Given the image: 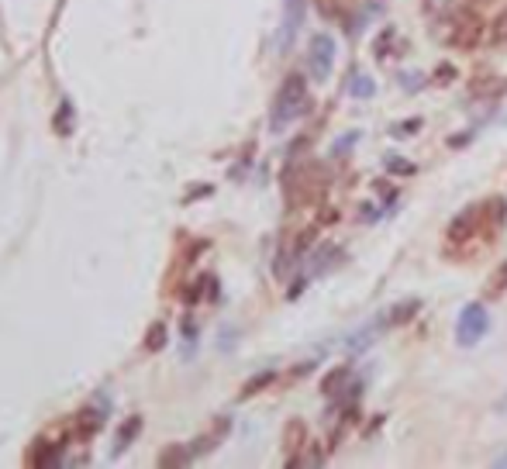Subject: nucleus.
<instances>
[{
  "instance_id": "32",
  "label": "nucleus",
  "mask_w": 507,
  "mask_h": 469,
  "mask_svg": "<svg viewBox=\"0 0 507 469\" xmlns=\"http://www.w3.org/2000/svg\"><path fill=\"white\" fill-rule=\"evenodd\" d=\"M469 138H473V135H452V138H449V145H452V149H462Z\"/></svg>"
},
{
  "instance_id": "2",
  "label": "nucleus",
  "mask_w": 507,
  "mask_h": 469,
  "mask_svg": "<svg viewBox=\"0 0 507 469\" xmlns=\"http://www.w3.org/2000/svg\"><path fill=\"white\" fill-rule=\"evenodd\" d=\"M486 332H490V314H486L480 300H469L459 311V321H455V341L462 349H473V345H480L486 339Z\"/></svg>"
},
{
  "instance_id": "20",
  "label": "nucleus",
  "mask_w": 507,
  "mask_h": 469,
  "mask_svg": "<svg viewBox=\"0 0 507 469\" xmlns=\"http://www.w3.org/2000/svg\"><path fill=\"white\" fill-rule=\"evenodd\" d=\"M55 128H59V135H69V131H73V104H69V101H62V104H59Z\"/></svg>"
},
{
  "instance_id": "17",
  "label": "nucleus",
  "mask_w": 507,
  "mask_h": 469,
  "mask_svg": "<svg viewBox=\"0 0 507 469\" xmlns=\"http://www.w3.org/2000/svg\"><path fill=\"white\" fill-rule=\"evenodd\" d=\"M273 380H276V373H273V369H266V373H259V376H252V380H249V383H245V387H241V400H249V397H256V393L259 390H266L269 383H273Z\"/></svg>"
},
{
  "instance_id": "26",
  "label": "nucleus",
  "mask_w": 507,
  "mask_h": 469,
  "mask_svg": "<svg viewBox=\"0 0 507 469\" xmlns=\"http://www.w3.org/2000/svg\"><path fill=\"white\" fill-rule=\"evenodd\" d=\"M490 42H494V45H507V14H501V18L494 21V28H490Z\"/></svg>"
},
{
  "instance_id": "23",
  "label": "nucleus",
  "mask_w": 507,
  "mask_h": 469,
  "mask_svg": "<svg viewBox=\"0 0 507 469\" xmlns=\"http://www.w3.org/2000/svg\"><path fill=\"white\" fill-rule=\"evenodd\" d=\"M421 125H425L421 118H407L401 128H390V138H411V135H418V131H421Z\"/></svg>"
},
{
  "instance_id": "8",
  "label": "nucleus",
  "mask_w": 507,
  "mask_h": 469,
  "mask_svg": "<svg viewBox=\"0 0 507 469\" xmlns=\"http://www.w3.org/2000/svg\"><path fill=\"white\" fill-rule=\"evenodd\" d=\"M387 324H390V321H387V314H380V317H373L370 324H363L359 332H352V335L346 339V352L348 356H363L366 349H373V341L380 339V332H383Z\"/></svg>"
},
{
  "instance_id": "4",
  "label": "nucleus",
  "mask_w": 507,
  "mask_h": 469,
  "mask_svg": "<svg viewBox=\"0 0 507 469\" xmlns=\"http://www.w3.org/2000/svg\"><path fill=\"white\" fill-rule=\"evenodd\" d=\"M307 66H311V79L324 83L331 77V66H335V38L331 35H314L311 45H307Z\"/></svg>"
},
{
  "instance_id": "28",
  "label": "nucleus",
  "mask_w": 507,
  "mask_h": 469,
  "mask_svg": "<svg viewBox=\"0 0 507 469\" xmlns=\"http://www.w3.org/2000/svg\"><path fill=\"white\" fill-rule=\"evenodd\" d=\"M397 83H401L407 94H414V90L421 86V73H407V69H401V73H397Z\"/></svg>"
},
{
  "instance_id": "36",
  "label": "nucleus",
  "mask_w": 507,
  "mask_h": 469,
  "mask_svg": "<svg viewBox=\"0 0 507 469\" xmlns=\"http://www.w3.org/2000/svg\"><path fill=\"white\" fill-rule=\"evenodd\" d=\"M494 466H507V452H504V456H497V459H494Z\"/></svg>"
},
{
  "instance_id": "22",
  "label": "nucleus",
  "mask_w": 507,
  "mask_h": 469,
  "mask_svg": "<svg viewBox=\"0 0 507 469\" xmlns=\"http://www.w3.org/2000/svg\"><path fill=\"white\" fill-rule=\"evenodd\" d=\"M338 256V249L335 245H321L318 249V256H314V273H324L328 266H331V259Z\"/></svg>"
},
{
  "instance_id": "31",
  "label": "nucleus",
  "mask_w": 507,
  "mask_h": 469,
  "mask_svg": "<svg viewBox=\"0 0 507 469\" xmlns=\"http://www.w3.org/2000/svg\"><path fill=\"white\" fill-rule=\"evenodd\" d=\"M304 283H307V280H297L294 287L287 290V297H290V300H297V297H300V293H304Z\"/></svg>"
},
{
  "instance_id": "10",
  "label": "nucleus",
  "mask_w": 507,
  "mask_h": 469,
  "mask_svg": "<svg viewBox=\"0 0 507 469\" xmlns=\"http://www.w3.org/2000/svg\"><path fill=\"white\" fill-rule=\"evenodd\" d=\"M304 445H307V424H304V421H290V424L283 428V456L297 459Z\"/></svg>"
},
{
  "instance_id": "35",
  "label": "nucleus",
  "mask_w": 507,
  "mask_h": 469,
  "mask_svg": "<svg viewBox=\"0 0 507 469\" xmlns=\"http://www.w3.org/2000/svg\"><path fill=\"white\" fill-rule=\"evenodd\" d=\"M497 411H501V414H507V393H504V397H501V404H497Z\"/></svg>"
},
{
  "instance_id": "14",
  "label": "nucleus",
  "mask_w": 507,
  "mask_h": 469,
  "mask_svg": "<svg viewBox=\"0 0 507 469\" xmlns=\"http://www.w3.org/2000/svg\"><path fill=\"white\" fill-rule=\"evenodd\" d=\"M348 94H352L355 101H370V97H376V79L366 77V73H355L352 83H348Z\"/></svg>"
},
{
  "instance_id": "16",
  "label": "nucleus",
  "mask_w": 507,
  "mask_h": 469,
  "mask_svg": "<svg viewBox=\"0 0 507 469\" xmlns=\"http://www.w3.org/2000/svg\"><path fill=\"white\" fill-rule=\"evenodd\" d=\"M187 463H193V448L190 445H173L159 459V466H187Z\"/></svg>"
},
{
  "instance_id": "24",
  "label": "nucleus",
  "mask_w": 507,
  "mask_h": 469,
  "mask_svg": "<svg viewBox=\"0 0 507 469\" xmlns=\"http://www.w3.org/2000/svg\"><path fill=\"white\" fill-rule=\"evenodd\" d=\"M318 4V11L324 14V18H346V7H342V0H314Z\"/></svg>"
},
{
  "instance_id": "29",
  "label": "nucleus",
  "mask_w": 507,
  "mask_h": 469,
  "mask_svg": "<svg viewBox=\"0 0 507 469\" xmlns=\"http://www.w3.org/2000/svg\"><path fill=\"white\" fill-rule=\"evenodd\" d=\"M321 463H324V456H321L318 445L307 448V459H297V466H321Z\"/></svg>"
},
{
  "instance_id": "18",
  "label": "nucleus",
  "mask_w": 507,
  "mask_h": 469,
  "mask_svg": "<svg viewBox=\"0 0 507 469\" xmlns=\"http://www.w3.org/2000/svg\"><path fill=\"white\" fill-rule=\"evenodd\" d=\"M504 290H507V262L504 266H497V269H494V276L486 280V297H501Z\"/></svg>"
},
{
  "instance_id": "3",
  "label": "nucleus",
  "mask_w": 507,
  "mask_h": 469,
  "mask_svg": "<svg viewBox=\"0 0 507 469\" xmlns=\"http://www.w3.org/2000/svg\"><path fill=\"white\" fill-rule=\"evenodd\" d=\"M483 38V18L477 11H455L452 18V28H449V45L455 49H473L477 42Z\"/></svg>"
},
{
  "instance_id": "7",
  "label": "nucleus",
  "mask_w": 507,
  "mask_h": 469,
  "mask_svg": "<svg viewBox=\"0 0 507 469\" xmlns=\"http://www.w3.org/2000/svg\"><path fill=\"white\" fill-rule=\"evenodd\" d=\"M107 414H110V404H107V397H93V404H86L76 417V428H80L83 439H90V435H97L101 428L107 424Z\"/></svg>"
},
{
  "instance_id": "34",
  "label": "nucleus",
  "mask_w": 507,
  "mask_h": 469,
  "mask_svg": "<svg viewBox=\"0 0 507 469\" xmlns=\"http://www.w3.org/2000/svg\"><path fill=\"white\" fill-rule=\"evenodd\" d=\"M338 217V210H321V225H331Z\"/></svg>"
},
{
  "instance_id": "33",
  "label": "nucleus",
  "mask_w": 507,
  "mask_h": 469,
  "mask_svg": "<svg viewBox=\"0 0 507 469\" xmlns=\"http://www.w3.org/2000/svg\"><path fill=\"white\" fill-rule=\"evenodd\" d=\"M311 369H314V359H311V363H300V366H294V376H307Z\"/></svg>"
},
{
  "instance_id": "19",
  "label": "nucleus",
  "mask_w": 507,
  "mask_h": 469,
  "mask_svg": "<svg viewBox=\"0 0 507 469\" xmlns=\"http://www.w3.org/2000/svg\"><path fill=\"white\" fill-rule=\"evenodd\" d=\"M359 138H363V131H346V135H338V138L331 142V156H348V149H352Z\"/></svg>"
},
{
  "instance_id": "25",
  "label": "nucleus",
  "mask_w": 507,
  "mask_h": 469,
  "mask_svg": "<svg viewBox=\"0 0 507 469\" xmlns=\"http://www.w3.org/2000/svg\"><path fill=\"white\" fill-rule=\"evenodd\" d=\"M394 28H383L380 31V38H376V45H373V52H376V59H387V52H390V42H394Z\"/></svg>"
},
{
  "instance_id": "21",
  "label": "nucleus",
  "mask_w": 507,
  "mask_h": 469,
  "mask_svg": "<svg viewBox=\"0 0 507 469\" xmlns=\"http://www.w3.org/2000/svg\"><path fill=\"white\" fill-rule=\"evenodd\" d=\"M162 345H166V324L156 321V324L149 328V335H145V349H149V352H156V349H162Z\"/></svg>"
},
{
  "instance_id": "13",
  "label": "nucleus",
  "mask_w": 507,
  "mask_h": 469,
  "mask_svg": "<svg viewBox=\"0 0 507 469\" xmlns=\"http://www.w3.org/2000/svg\"><path fill=\"white\" fill-rule=\"evenodd\" d=\"M418 311H421V300H418V297H407V300H397V304L387 311V321H390V324H407Z\"/></svg>"
},
{
  "instance_id": "11",
  "label": "nucleus",
  "mask_w": 507,
  "mask_h": 469,
  "mask_svg": "<svg viewBox=\"0 0 507 469\" xmlns=\"http://www.w3.org/2000/svg\"><path fill=\"white\" fill-rule=\"evenodd\" d=\"M352 383V369L348 366H335V369H328V376L321 380V393L324 397H335V393L342 390V387H348Z\"/></svg>"
},
{
  "instance_id": "1",
  "label": "nucleus",
  "mask_w": 507,
  "mask_h": 469,
  "mask_svg": "<svg viewBox=\"0 0 507 469\" xmlns=\"http://www.w3.org/2000/svg\"><path fill=\"white\" fill-rule=\"evenodd\" d=\"M311 107V97H307V83L304 77H290L283 79V86L276 90V101H273V111H269V128L273 131H283L290 121H297L304 111Z\"/></svg>"
},
{
  "instance_id": "9",
  "label": "nucleus",
  "mask_w": 507,
  "mask_h": 469,
  "mask_svg": "<svg viewBox=\"0 0 507 469\" xmlns=\"http://www.w3.org/2000/svg\"><path fill=\"white\" fill-rule=\"evenodd\" d=\"M469 94H473V97H480V101L504 97V94H507V79H504V77H490V73H483V77H473V83H469Z\"/></svg>"
},
{
  "instance_id": "6",
  "label": "nucleus",
  "mask_w": 507,
  "mask_h": 469,
  "mask_svg": "<svg viewBox=\"0 0 507 469\" xmlns=\"http://www.w3.org/2000/svg\"><path fill=\"white\" fill-rule=\"evenodd\" d=\"M486 221V208H480V204H469V208H462L459 214H455L452 221H449V242H469L473 234L480 232V225Z\"/></svg>"
},
{
  "instance_id": "27",
  "label": "nucleus",
  "mask_w": 507,
  "mask_h": 469,
  "mask_svg": "<svg viewBox=\"0 0 507 469\" xmlns=\"http://www.w3.org/2000/svg\"><path fill=\"white\" fill-rule=\"evenodd\" d=\"M459 77V73H455V66L452 62H438V66H435V83H442V86H445V83H452V79Z\"/></svg>"
},
{
  "instance_id": "15",
  "label": "nucleus",
  "mask_w": 507,
  "mask_h": 469,
  "mask_svg": "<svg viewBox=\"0 0 507 469\" xmlns=\"http://www.w3.org/2000/svg\"><path fill=\"white\" fill-rule=\"evenodd\" d=\"M383 166L394 173V176H414L418 173V166L411 162V159H404V156H397V152H390V156H383Z\"/></svg>"
},
{
  "instance_id": "5",
  "label": "nucleus",
  "mask_w": 507,
  "mask_h": 469,
  "mask_svg": "<svg viewBox=\"0 0 507 469\" xmlns=\"http://www.w3.org/2000/svg\"><path fill=\"white\" fill-rule=\"evenodd\" d=\"M307 18V0H283V25H280V38H276V49L280 52H290L304 28Z\"/></svg>"
},
{
  "instance_id": "30",
  "label": "nucleus",
  "mask_w": 507,
  "mask_h": 469,
  "mask_svg": "<svg viewBox=\"0 0 507 469\" xmlns=\"http://www.w3.org/2000/svg\"><path fill=\"white\" fill-rule=\"evenodd\" d=\"M359 217H363V221H376V217H380V210H376V204H363Z\"/></svg>"
},
{
  "instance_id": "12",
  "label": "nucleus",
  "mask_w": 507,
  "mask_h": 469,
  "mask_svg": "<svg viewBox=\"0 0 507 469\" xmlns=\"http://www.w3.org/2000/svg\"><path fill=\"white\" fill-rule=\"evenodd\" d=\"M138 431H142V417H128V421L121 424V431H118L114 445H110V456H121V452H125V448L138 439Z\"/></svg>"
}]
</instances>
